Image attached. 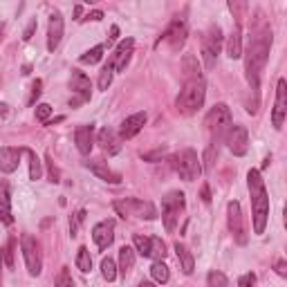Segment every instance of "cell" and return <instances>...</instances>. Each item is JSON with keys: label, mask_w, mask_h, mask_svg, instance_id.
Wrapping results in <instances>:
<instances>
[{"label": "cell", "mask_w": 287, "mask_h": 287, "mask_svg": "<svg viewBox=\"0 0 287 287\" xmlns=\"http://www.w3.org/2000/svg\"><path fill=\"white\" fill-rule=\"evenodd\" d=\"M74 144L81 155H90V150H92L94 146V126H79L74 130Z\"/></svg>", "instance_id": "ffe728a7"}, {"label": "cell", "mask_w": 287, "mask_h": 287, "mask_svg": "<svg viewBox=\"0 0 287 287\" xmlns=\"http://www.w3.org/2000/svg\"><path fill=\"white\" fill-rule=\"evenodd\" d=\"M117 36H119V27H117V25H112V27H110L108 41H110V43H114V41H117Z\"/></svg>", "instance_id": "c3c4849f"}, {"label": "cell", "mask_w": 287, "mask_h": 287, "mask_svg": "<svg viewBox=\"0 0 287 287\" xmlns=\"http://www.w3.org/2000/svg\"><path fill=\"white\" fill-rule=\"evenodd\" d=\"M144 124H146V112H135V114H130V117H126L124 121H121L119 135L124 137V139L135 137L137 132L144 128Z\"/></svg>", "instance_id": "7402d4cb"}, {"label": "cell", "mask_w": 287, "mask_h": 287, "mask_svg": "<svg viewBox=\"0 0 287 287\" xmlns=\"http://www.w3.org/2000/svg\"><path fill=\"white\" fill-rule=\"evenodd\" d=\"M204 97H206V85H204V76H195V79H184V85L180 90V97H178V108L180 112L184 114H193L202 108L204 103Z\"/></svg>", "instance_id": "3957f363"}, {"label": "cell", "mask_w": 287, "mask_h": 287, "mask_svg": "<svg viewBox=\"0 0 287 287\" xmlns=\"http://www.w3.org/2000/svg\"><path fill=\"white\" fill-rule=\"evenodd\" d=\"M209 287H229V278L224 276L222 272H218V270H213L209 272Z\"/></svg>", "instance_id": "836d02e7"}, {"label": "cell", "mask_w": 287, "mask_h": 287, "mask_svg": "<svg viewBox=\"0 0 287 287\" xmlns=\"http://www.w3.org/2000/svg\"><path fill=\"white\" fill-rule=\"evenodd\" d=\"M23 152L29 157V180H41V175H43V166H41V160L36 157V152L32 148H23Z\"/></svg>", "instance_id": "484cf974"}, {"label": "cell", "mask_w": 287, "mask_h": 287, "mask_svg": "<svg viewBox=\"0 0 287 287\" xmlns=\"http://www.w3.org/2000/svg\"><path fill=\"white\" fill-rule=\"evenodd\" d=\"M137 287H157L155 283H150V280H142V283H139Z\"/></svg>", "instance_id": "db71d44e"}, {"label": "cell", "mask_w": 287, "mask_h": 287, "mask_svg": "<svg viewBox=\"0 0 287 287\" xmlns=\"http://www.w3.org/2000/svg\"><path fill=\"white\" fill-rule=\"evenodd\" d=\"M101 274H103V278H106L108 283H112V280L117 278V265H114L112 258H103L101 260Z\"/></svg>", "instance_id": "1f68e13d"}, {"label": "cell", "mask_w": 287, "mask_h": 287, "mask_svg": "<svg viewBox=\"0 0 287 287\" xmlns=\"http://www.w3.org/2000/svg\"><path fill=\"white\" fill-rule=\"evenodd\" d=\"M21 247H23V258H25L27 272L32 276H39L43 272V256H41V245L32 234H23L21 238Z\"/></svg>", "instance_id": "ba28073f"}, {"label": "cell", "mask_w": 287, "mask_h": 287, "mask_svg": "<svg viewBox=\"0 0 287 287\" xmlns=\"http://www.w3.org/2000/svg\"><path fill=\"white\" fill-rule=\"evenodd\" d=\"M287 117V83L285 79H278L276 83V103H274V112H272V124L276 130H280Z\"/></svg>", "instance_id": "4fadbf2b"}, {"label": "cell", "mask_w": 287, "mask_h": 287, "mask_svg": "<svg viewBox=\"0 0 287 287\" xmlns=\"http://www.w3.org/2000/svg\"><path fill=\"white\" fill-rule=\"evenodd\" d=\"M97 144L101 146L103 152H108V155H117L121 150V142L117 137V132L112 130V128H101L99 135H97Z\"/></svg>", "instance_id": "44dd1931"}, {"label": "cell", "mask_w": 287, "mask_h": 287, "mask_svg": "<svg viewBox=\"0 0 287 287\" xmlns=\"http://www.w3.org/2000/svg\"><path fill=\"white\" fill-rule=\"evenodd\" d=\"M41 92H43V81L41 79H36V81L32 83V99H29V103H36V99L41 97Z\"/></svg>", "instance_id": "60d3db41"}, {"label": "cell", "mask_w": 287, "mask_h": 287, "mask_svg": "<svg viewBox=\"0 0 287 287\" xmlns=\"http://www.w3.org/2000/svg\"><path fill=\"white\" fill-rule=\"evenodd\" d=\"M114 211L119 213L121 218L126 216H137V218H144V220H155L157 218V211L152 202L148 200H119V202H114Z\"/></svg>", "instance_id": "52a82bcc"}, {"label": "cell", "mask_w": 287, "mask_h": 287, "mask_svg": "<svg viewBox=\"0 0 287 287\" xmlns=\"http://www.w3.org/2000/svg\"><path fill=\"white\" fill-rule=\"evenodd\" d=\"M175 252H178V260L182 265V272H184V274H193L195 260H193V254L188 252V247L182 245V242H175Z\"/></svg>", "instance_id": "d4e9b609"}, {"label": "cell", "mask_w": 287, "mask_h": 287, "mask_svg": "<svg viewBox=\"0 0 287 287\" xmlns=\"http://www.w3.org/2000/svg\"><path fill=\"white\" fill-rule=\"evenodd\" d=\"M112 74H114V70H112V65H103V70H101V74H99V90H108L110 88V83H112Z\"/></svg>", "instance_id": "e575fe53"}, {"label": "cell", "mask_w": 287, "mask_h": 287, "mask_svg": "<svg viewBox=\"0 0 287 287\" xmlns=\"http://www.w3.org/2000/svg\"><path fill=\"white\" fill-rule=\"evenodd\" d=\"M202 200H204V202H211V193H209V186H202Z\"/></svg>", "instance_id": "f907efd6"}, {"label": "cell", "mask_w": 287, "mask_h": 287, "mask_svg": "<svg viewBox=\"0 0 287 287\" xmlns=\"http://www.w3.org/2000/svg\"><path fill=\"white\" fill-rule=\"evenodd\" d=\"M92 240H94V245L99 247L101 252L112 245V240H114V220H112V218L101 220V222L94 224V229H92Z\"/></svg>", "instance_id": "5bb4252c"}, {"label": "cell", "mask_w": 287, "mask_h": 287, "mask_svg": "<svg viewBox=\"0 0 287 287\" xmlns=\"http://www.w3.org/2000/svg\"><path fill=\"white\" fill-rule=\"evenodd\" d=\"M50 114H52V106H50V103H39V106H36V119H39V121L47 124V121H50Z\"/></svg>", "instance_id": "8d00e7d4"}, {"label": "cell", "mask_w": 287, "mask_h": 287, "mask_svg": "<svg viewBox=\"0 0 287 287\" xmlns=\"http://www.w3.org/2000/svg\"><path fill=\"white\" fill-rule=\"evenodd\" d=\"M81 14H83V7L81 5H74V21H81Z\"/></svg>", "instance_id": "816d5d0a"}, {"label": "cell", "mask_w": 287, "mask_h": 287, "mask_svg": "<svg viewBox=\"0 0 287 287\" xmlns=\"http://www.w3.org/2000/svg\"><path fill=\"white\" fill-rule=\"evenodd\" d=\"M224 142H227L229 150L234 152L236 157H242L249 148V132L245 126H231L227 137H224Z\"/></svg>", "instance_id": "7c38bea8"}, {"label": "cell", "mask_w": 287, "mask_h": 287, "mask_svg": "<svg viewBox=\"0 0 287 287\" xmlns=\"http://www.w3.org/2000/svg\"><path fill=\"white\" fill-rule=\"evenodd\" d=\"M132 267H135V249L124 245L119 249V274L126 278L128 274H130Z\"/></svg>", "instance_id": "603a6c76"}, {"label": "cell", "mask_w": 287, "mask_h": 287, "mask_svg": "<svg viewBox=\"0 0 287 287\" xmlns=\"http://www.w3.org/2000/svg\"><path fill=\"white\" fill-rule=\"evenodd\" d=\"M182 209H184V193L182 191H170L168 195L162 198V218H164V227H166L168 234L178 227Z\"/></svg>", "instance_id": "8992f818"}, {"label": "cell", "mask_w": 287, "mask_h": 287, "mask_svg": "<svg viewBox=\"0 0 287 287\" xmlns=\"http://www.w3.org/2000/svg\"><path fill=\"white\" fill-rule=\"evenodd\" d=\"M70 88H72V92L76 94L74 99L70 101V106H72V108H76L79 103L88 101V99H90V94H92V83H90V76L85 74V72H81V70H72Z\"/></svg>", "instance_id": "30bf717a"}, {"label": "cell", "mask_w": 287, "mask_h": 287, "mask_svg": "<svg viewBox=\"0 0 287 287\" xmlns=\"http://www.w3.org/2000/svg\"><path fill=\"white\" fill-rule=\"evenodd\" d=\"M34 29H36V21H32V23H29V25H27V29H25V34H23V41H29V39H32Z\"/></svg>", "instance_id": "bcb514c9"}, {"label": "cell", "mask_w": 287, "mask_h": 287, "mask_svg": "<svg viewBox=\"0 0 287 287\" xmlns=\"http://www.w3.org/2000/svg\"><path fill=\"white\" fill-rule=\"evenodd\" d=\"M14 252H16V238L11 236V238H9V245H7V252H5V260H7V267H14Z\"/></svg>", "instance_id": "f35d334b"}, {"label": "cell", "mask_w": 287, "mask_h": 287, "mask_svg": "<svg viewBox=\"0 0 287 287\" xmlns=\"http://www.w3.org/2000/svg\"><path fill=\"white\" fill-rule=\"evenodd\" d=\"M47 168H50V178H52V182H59V170H56V166H54V162H52V157H47Z\"/></svg>", "instance_id": "b9f144b4"}, {"label": "cell", "mask_w": 287, "mask_h": 287, "mask_svg": "<svg viewBox=\"0 0 287 287\" xmlns=\"http://www.w3.org/2000/svg\"><path fill=\"white\" fill-rule=\"evenodd\" d=\"M0 209L9 211L11 209V193H9V182L0 180Z\"/></svg>", "instance_id": "d6a6232c"}, {"label": "cell", "mask_w": 287, "mask_h": 287, "mask_svg": "<svg viewBox=\"0 0 287 287\" xmlns=\"http://www.w3.org/2000/svg\"><path fill=\"white\" fill-rule=\"evenodd\" d=\"M132 242H135V252L139 256H144V258H148V254H150V238H146L142 234H135V236H132Z\"/></svg>", "instance_id": "4dcf8cb0"}, {"label": "cell", "mask_w": 287, "mask_h": 287, "mask_svg": "<svg viewBox=\"0 0 287 287\" xmlns=\"http://www.w3.org/2000/svg\"><path fill=\"white\" fill-rule=\"evenodd\" d=\"M0 222H5V224H14V216H11L9 211H3V209H0Z\"/></svg>", "instance_id": "ee69618b"}, {"label": "cell", "mask_w": 287, "mask_h": 287, "mask_svg": "<svg viewBox=\"0 0 287 287\" xmlns=\"http://www.w3.org/2000/svg\"><path fill=\"white\" fill-rule=\"evenodd\" d=\"M256 285V274H242L240 278H238V287H254Z\"/></svg>", "instance_id": "ab89813d"}, {"label": "cell", "mask_w": 287, "mask_h": 287, "mask_svg": "<svg viewBox=\"0 0 287 287\" xmlns=\"http://www.w3.org/2000/svg\"><path fill=\"white\" fill-rule=\"evenodd\" d=\"M227 54H229V59H240L242 56V32H240V27H234V32L229 34V41H227Z\"/></svg>", "instance_id": "cb8c5ba5"}, {"label": "cell", "mask_w": 287, "mask_h": 287, "mask_svg": "<svg viewBox=\"0 0 287 287\" xmlns=\"http://www.w3.org/2000/svg\"><path fill=\"white\" fill-rule=\"evenodd\" d=\"M220 50H222V29L218 25H213L209 32H206L204 41H202V59H204V68L213 70L218 63Z\"/></svg>", "instance_id": "9c48e42d"}, {"label": "cell", "mask_w": 287, "mask_h": 287, "mask_svg": "<svg viewBox=\"0 0 287 287\" xmlns=\"http://www.w3.org/2000/svg\"><path fill=\"white\" fill-rule=\"evenodd\" d=\"M56 287H76L74 280H72L70 267H61V272H59V276H56Z\"/></svg>", "instance_id": "d590c367"}, {"label": "cell", "mask_w": 287, "mask_h": 287, "mask_svg": "<svg viewBox=\"0 0 287 287\" xmlns=\"http://www.w3.org/2000/svg\"><path fill=\"white\" fill-rule=\"evenodd\" d=\"M148 258H155V260H164L166 258V245L160 236H152L150 238V254Z\"/></svg>", "instance_id": "83f0119b"}, {"label": "cell", "mask_w": 287, "mask_h": 287, "mask_svg": "<svg viewBox=\"0 0 287 287\" xmlns=\"http://www.w3.org/2000/svg\"><path fill=\"white\" fill-rule=\"evenodd\" d=\"M7 114H9L7 106H5V103H0V117H7Z\"/></svg>", "instance_id": "f5cc1de1"}, {"label": "cell", "mask_w": 287, "mask_h": 287, "mask_svg": "<svg viewBox=\"0 0 287 287\" xmlns=\"http://www.w3.org/2000/svg\"><path fill=\"white\" fill-rule=\"evenodd\" d=\"M76 267L81 270L83 274H88L92 270V258H90V252L88 247H79V254H76Z\"/></svg>", "instance_id": "f1b7e54d"}, {"label": "cell", "mask_w": 287, "mask_h": 287, "mask_svg": "<svg viewBox=\"0 0 287 287\" xmlns=\"http://www.w3.org/2000/svg\"><path fill=\"white\" fill-rule=\"evenodd\" d=\"M132 50H135V41L132 39H126V41L119 43L117 50H114V54H112V59H110V65H112L114 72H124L126 70V65L130 63Z\"/></svg>", "instance_id": "9a60e30c"}, {"label": "cell", "mask_w": 287, "mask_h": 287, "mask_svg": "<svg viewBox=\"0 0 287 287\" xmlns=\"http://www.w3.org/2000/svg\"><path fill=\"white\" fill-rule=\"evenodd\" d=\"M85 166L92 170L99 180L108 182V184H119L121 182V175L114 173V170L108 166V162H103V160H90V162H85Z\"/></svg>", "instance_id": "d6986e66"}, {"label": "cell", "mask_w": 287, "mask_h": 287, "mask_svg": "<svg viewBox=\"0 0 287 287\" xmlns=\"http://www.w3.org/2000/svg\"><path fill=\"white\" fill-rule=\"evenodd\" d=\"M186 36H188V32H186V23H184V21H173V23H170V27L166 29V34H164V39L168 41L170 50L178 52L180 47L186 43Z\"/></svg>", "instance_id": "e0dca14e"}, {"label": "cell", "mask_w": 287, "mask_h": 287, "mask_svg": "<svg viewBox=\"0 0 287 287\" xmlns=\"http://www.w3.org/2000/svg\"><path fill=\"white\" fill-rule=\"evenodd\" d=\"M63 39V16L59 11H52L50 16V25H47V50L54 52L61 45Z\"/></svg>", "instance_id": "2e32d148"}, {"label": "cell", "mask_w": 287, "mask_h": 287, "mask_svg": "<svg viewBox=\"0 0 287 287\" xmlns=\"http://www.w3.org/2000/svg\"><path fill=\"white\" fill-rule=\"evenodd\" d=\"M247 184L249 195H252V211H254V234H265L267 218H270V195L265 188L260 170L252 168L247 173Z\"/></svg>", "instance_id": "7a4b0ae2"}, {"label": "cell", "mask_w": 287, "mask_h": 287, "mask_svg": "<svg viewBox=\"0 0 287 287\" xmlns=\"http://www.w3.org/2000/svg\"><path fill=\"white\" fill-rule=\"evenodd\" d=\"M150 274H152V278H155V283H168V278H170V272H168V267L164 265V260H155L152 262V267H150Z\"/></svg>", "instance_id": "4316f807"}, {"label": "cell", "mask_w": 287, "mask_h": 287, "mask_svg": "<svg viewBox=\"0 0 287 287\" xmlns=\"http://www.w3.org/2000/svg\"><path fill=\"white\" fill-rule=\"evenodd\" d=\"M164 155V150H155V152H146V155H142L146 162H155V160H160V157Z\"/></svg>", "instance_id": "7bdbcfd3"}, {"label": "cell", "mask_w": 287, "mask_h": 287, "mask_svg": "<svg viewBox=\"0 0 287 287\" xmlns=\"http://www.w3.org/2000/svg\"><path fill=\"white\" fill-rule=\"evenodd\" d=\"M204 126L211 135V144L218 146L224 137H227L229 128L234 126V117H231V110L227 103H216V106L209 110V114L204 117Z\"/></svg>", "instance_id": "277c9868"}, {"label": "cell", "mask_w": 287, "mask_h": 287, "mask_svg": "<svg viewBox=\"0 0 287 287\" xmlns=\"http://www.w3.org/2000/svg\"><path fill=\"white\" fill-rule=\"evenodd\" d=\"M276 274H278V276H287V265H285V260H276Z\"/></svg>", "instance_id": "7dc6e473"}, {"label": "cell", "mask_w": 287, "mask_h": 287, "mask_svg": "<svg viewBox=\"0 0 287 287\" xmlns=\"http://www.w3.org/2000/svg\"><path fill=\"white\" fill-rule=\"evenodd\" d=\"M173 168L178 170V175L186 182H193L202 175V164H200V157L193 148L180 150L178 155L173 157Z\"/></svg>", "instance_id": "5b68a950"}, {"label": "cell", "mask_w": 287, "mask_h": 287, "mask_svg": "<svg viewBox=\"0 0 287 287\" xmlns=\"http://www.w3.org/2000/svg\"><path fill=\"white\" fill-rule=\"evenodd\" d=\"M3 32H5V25H0V41H3Z\"/></svg>", "instance_id": "11a10c76"}, {"label": "cell", "mask_w": 287, "mask_h": 287, "mask_svg": "<svg viewBox=\"0 0 287 287\" xmlns=\"http://www.w3.org/2000/svg\"><path fill=\"white\" fill-rule=\"evenodd\" d=\"M103 59V45H97V47H92V50H88L85 54H81V63L83 65H94V63H99V61Z\"/></svg>", "instance_id": "f546056e"}, {"label": "cell", "mask_w": 287, "mask_h": 287, "mask_svg": "<svg viewBox=\"0 0 287 287\" xmlns=\"http://www.w3.org/2000/svg\"><path fill=\"white\" fill-rule=\"evenodd\" d=\"M270 50H272V27L262 25L258 29H254V36L249 41L247 52H242V54H245L247 81L256 94H258V88H260V70L265 68Z\"/></svg>", "instance_id": "6da1fadb"}, {"label": "cell", "mask_w": 287, "mask_h": 287, "mask_svg": "<svg viewBox=\"0 0 287 287\" xmlns=\"http://www.w3.org/2000/svg\"><path fill=\"white\" fill-rule=\"evenodd\" d=\"M227 220H229V231L234 234L238 245H247V236H245V224H242V211L240 204L236 200H231L227 204Z\"/></svg>", "instance_id": "8fae6325"}, {"label": "cell", "mask_w": 287, "mask_h": 287, "mask_svg": "<svg viewBox=\"0 0 287 287\" xmlns=\"http://www.w3.org/2000/svg\"><path fill=\"white\" fill-rule=\"evenodd\" d=\"M3 262H5V249L0 247V285H3Z\"/></svg>", "instance_id": "681fc988"}, {"label": "cell", "mask_w": 287, "mask_h": 287, "mask_svg": "<svg viewBox=\"0 0 287 287\" xmlns=\"http://www.w3.org/2000/svg\"><path fill=\"white\" fill-rule=\"evenodd\" d=\"M21 152L23 148H14V146H3L0 148V173H14L21 164Z\"/></svg>", "instance_id": "ac0fdd59"}, {"label": "cell", "mask_w": 287, "mask_h": 287, "mask_svg": "<svg viewBox=\"0 0 287 287\" xmlns=\"http://www.w3.org/2000/svg\"><path fill=\"white\" fill-rule=\"evenodd\" d=\"M85 21H103V11H101V9H94V11H90V14L85 16Z\"/></svg>", "instance_id": "f6af8a7d"}, {"label": "cell", "mask_w": 287, "mask_h": 287, "mask_svg": "<svg viewBox=\"0 0 287 287\" xmlns=\"http://www.w3.org/2000/svg\"><path fill=\"white\" fill-rule=\"evenodd\" d=\"M83 220H85V211H79L74 218H70V234H72V236L79 234V224H81Z\"/></svg>", "instance_id": "74e56055"}]
</instances>
